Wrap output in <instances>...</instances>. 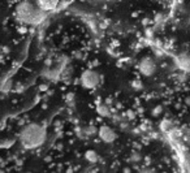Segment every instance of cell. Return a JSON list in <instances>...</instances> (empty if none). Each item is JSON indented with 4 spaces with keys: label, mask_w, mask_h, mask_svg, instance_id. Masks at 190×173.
Here are the masks:
<instances>
[{
    "label": "cell",
    "mask_w": 190,
    "mask_h": 173,
    "mask_svg": "<svg viewBox=\"0 0 190 173\" xmlns=\"http://www.w3.org/2000/svg\"><path fill=\"white\" fill-rule=\"evenodd\" d=\"M57 4H59V0H37V5L45 12L54 11L57 7Z\"/></svg>",
    "instance_id": "cell-6"
},
{
    "label": "cell",
    "mask_w": 190,
    "mask_h": 173,
    "mask_svg": "<svg viewBox=\"0 0 190 173\" xmlns=\"http://www.w3.org/2000/svg\"><path fill=\"white\" fill-rule=\"evenodd\" d=\"M46 128L39 124H29L25 126L20 133V142L22 147L28 150L37 149L46 141Z\"/></svg>",
    "instance_id": "cell-2"
},
{
    "label": "cell",
    "mask_w": 190,
    "mask_h": 173,
    "mask_svg": "<svg viewBox=\"0 0 190 173\" xmlns=\"http://www.w3.org/2000/svg\"><path fill=\"white\" fill-rule=\"evenodd\" d=\"M16 18L25 25H39L46 17V12L31 2H21L16 7Z\"/></svg>",
    "instance_id": "cell-1"
},
{
    "label": "cell",
    "mask_w": 190,
    "mask_h": 173,
    "mask_svg": "<svg viewBox=\"0 0 190 173\" xmlns=\"http://www.w3.org/2000/svg\"><path fill=\"white\" fill-rule=\"evenodd\" d=\"M92 2H97V3H113L116 0H92Z\"/></svg>",
    "instance_id": "cell-9"
},
{
    "label": "cell",
    "mask_w": 190,
    "mask_h": 173,
    "mask_svg": "<svg viewBox=\"0 0 190 173\" xmlns=\"http://www.w3.org/2000/svg\"><path fill=\"white\" fill-rule=\"evenodd\" d=\"M185 103H186L187 106H190V97H187V98L185 99Z\"/></svg>",
    "instance_id": "cell-11"
},
{
    "label": "cell",
    "mask_w": 190,
    "mask_h": 173,
    "mask_svg": "<svg viewBox=\"0 0 190 173\" xmlns=\"http://www.w3.org/2000/svg\"><path fill=\"white\" fill-rule=\"evenodd\" d=\"M138 71L141 74H143L145 77H150L156 72V64H155L154 59L151 56H145L140 60L138 63Z\"/></svg>",
    "instance_id": "cell-4"
},
{
    "label": "cell",
    "mask_w": 190,
    "mask_h": 173,
    "mask_svg": "<svg viewBox=\"0 0 190 173\" xmlns=\"http://www.w3.org/2000/svg\"><path fill=\"white\" fill-rule=\"evenodd\" d=\"M85 158H86V160L90 161V163H97L99 156H98V154L95 152L94 150H89L85 154Z\"/></svg>",
    "instance_id": "cell-7"
},
{
    "label": "cell",
    "mask_w": 190,
    "mask_h": 173,
    "mask_svg": "<svg viewBox=\"0 0 190 173\" xmlns=\"http://www.w3.org/2000/svg\"><path fill=\"white\" fill-rule=\"evenodd\" d=\"M81 85L85 89L92 90L99 85V74L97 72L91 71V69H87L81 74Z\"/></svg>",
    "instance_id": "cell-3"
},
{
    "label": "cell",
    "mask_w": 190,
    "mask_h": 173,
    "mask_svg": "<svg viewBox=\"0 0 190 173\" xmlns=\"http://www.w3.org/2000/svg\"><path fill=\"white\" fill-rule=\"evenodd\" d=\"M159 112H161V108H160V107H158L156 109H155V111H154V115H158V113H159Z\"/></svg>",
    "instance_id": "cell-10"
},
{
    "label": "cell",
    "mask_w": 190,
    "mask_h": 173,
    "mask_svg": "<svg viewBox=\"0 0 190 173\" xmlns=\"http://www.w3.org/2000/svg\"><path fill=\"white\" fill-rule=\"evenodd\" d=\"M99 138L103 141V142H106V143H112L115 139H116V133L112 130V129L107 125H103L100 126L99 129Z\"/></svg>",
    "instance_id": "cell-5"
},
{
    "label": "cell",
    "mask_w": 190,
    "mask_h": 173,
    "mask_svg": "<svg viewBox=\"0 0 190 173\" xmlns=\"http://www.w3.org/2000/svg\"><path fill=\"white\" fill-rule=\"evenodd\" d=\"M0 54H2V48H0Z\"/></svg>",
    "instance_id": "cell-12"
},
{
    "label": "cell",
    "mask_w": 190,
    "mask_h": 173,
    "mask_svg": "<svg viewBox=\"0 0 190 173\" xmlns=\"http://www.w3.org/2000/svg\"><path fill=\"white\" fill-rule=\"evenodd\" d=\"M130 160H132V161H140V160H141V155H140V154H137V152H133V154H132Z\"/></svg>",
    "instance_id": "cell-8"
}]
</instances>
